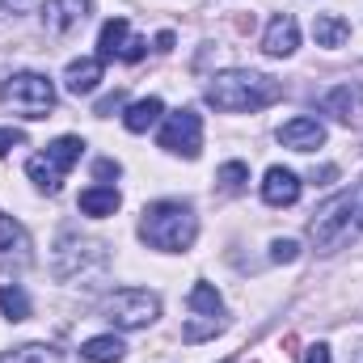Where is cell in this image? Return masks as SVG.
Listing matches in <instances>:
<instances>
[{
	"instance_id": "obj_1",
	"label": "cell",
	"mask_w": 363,
	"mask_h": 363,
	"mask_svg": "<svg viewBox=\"0 0 363 363\" xmlns=\"http://www.w3.org/2000/svg\"><path fill=\"white\" fill-rule=\"evenodd\" d=\"M283 97V85L274 77H262V72H220L211 85H207V106L224 110V114H254V110H267L271 101Z\"/></svg>"
},
{
	"instance_id": "obj_2",
	"label": "cell",
	"mask_w": 363,
	"mask_h": 363,
	"mask_svg": "<svg viewBox=\"0 0 363 363\" xmlns=\"http://www.w3.org/2000/svg\"><path fill=\"white\" fill-rule=\"evenodd\" d=\"M140 237H144L152 250H161V254H182V250L194 245V237H199V220H194V211H190L186 203L165 199V203L144 207Z\"/></svg>"
},
{
	"instance_id": "obj_3",
	"label": "cell",
	"mask_w": 363,
	"mask_h": 363,
	"mask_svg": "<svg viewBox=\"0 0 363 363\" xmlns=\"http://www.w3.org/2000/svg\"><path fill=\"white\" fill-rule=\"evenodd\" d=\"M359 228H363V203H359V194H355V190H351V194L330 199V203L313 216V224H308L313 245H317L321 254H334V250H338L342 241H351Z\"/></svg>"
},
{
	"instance_id": "obj_4",
	"label": "cell",
	"mask_w": 363,
	"mask_h": 363,
	"mask_svg": "<svg viewBox=\"0 0 363 363\" xmlns=\"http://www.w3.org/2000/svg\"><path fill=\"white\" fill-rule=\"evenodd\" d=\"M81 152H85V140H81V135H60L55 144H47V152L30 157L26 174H30V182H34L38 190L55 194V190L64 186V174L81 161Z\"/></svg>"
},
{
	"instance_id": "obj_5",
	"label": "cell",
	"mask_w": 363,
	"mask_h": 363,
	"mask_svg": "<svg viewBox=\"0 0 363 363\" xmlns=\"http://www.w3.org/2000/svg\"><path fill=\"white\" fill-rule=\"evenodd\" d=\"M0 101L13 106L26 118H47L51 106H55V85L47 77H38V72H13L0 85Z\"/></svg>"
},
{
	"instance_id": "obj_6",
	"label": "cell",
	"mask_w": 363,
	"mask_h": 363,
	"mask_svg": "<svg viewBox=\"0 0 363 363\" xmlns=\"http://www.w3.org/2000/svg\"><path fill=\"white\" fill-rule=\"evenodd\" d=\"M157 313H161V300L144 287H123V291L106 296V304H101V317L118 330H144L157 321Z\"/></svg>"
},
{
	"instance_id": "obj_7",
	"label": "cell",
	"mask_w": 363,
	"mask_h": 363,
	"mask_svg": "<svg viewBox=\"0 0 363 363\" xmlns=\"http://www.w3.org/2000/svg\"><path fill=\"white\" fill-rule=\"evenodd\" d=\"M161 148L174 152V157L194 161V157L203 152V118H199L194 110H178V114H169L165 127H161Z\"/></svg>"
},
{
	"instance_id": "obj_8",
	"label": "cell",
	"mask_w": 363,
	"mask_h": 363,
	"mask_svg": "<svg viewBox=\"0 0 363 363\" xmlns=\"http://www.w3.org/2000/svg\"><path fill=\"white\" fill-rule=\"evenodd\" d=\"M190 313H194V321L182 330V338H186V342H203V338H211V334L220 330V313H224L220 291H216L211 283H194V287H190Z\"/></svg>"
},
{
	"instance_id": "obj_9",
	"label": "cell",
	"mask_w": 363,
	"mask_h": 363,
	"mask_svg": "<svg viewBox=\"0 0 363 363\" xmlns=\"http://www.w3.org/2000/svg\"><path fill=\"white\" fill-rule=\"evenodd\" d=\"M144 51H148V43L131 34L127 17H110V21L101 26V38H97V60H101V64H106V60L135 64V60H144Z\"/></svg>"
},
{
	"instance_id": "obj_10",
	"label": "cell",
	"mask_w": 363,
	"mask_h": 363,
	"mask_svg": "<svg viewBox=\"0 0 363 363\" xmlns=\"http://www.w3.org/2000/svg\"><path fill=\"white\" fill-rule=\"evenodd\" d=\"M279 144L291 148V152H313V148L325 144V127L317 118H308V114H296V118H287L279 127Z\"/></svg>"
},
{
	"instance_id": "obj_11",
	"label": "cell",
	"mask_w": 363,
	"mask_h": 363,
	"mask_svg": "<svg viewBox=\"0 0 363 363\" xmlns=\"http://www.w3.org/2000/svg\"><path fill=\"white\" fill-rule=\"evenodd\" d=\"M89 17V0H47L43 4V26L51 34H68Z\"/></svg>"
},
{
	"instance_id": "obj_12",
	"label": "cell",
	"mask_w": 363,
	"mask_h": 363,
	"mask_svg": "<svg viewBox=\"0 0 363 363\" xmlns=\"http://www.w3.org/2000/svg\"><path fill=\"white\" fill-rule=\"evenodd\" d=\"M300 47V26H296V17L291 13H279L271 17V26H267V38H262V51L274 55V60H283V55H291Z\"/></svg>"
},
{
	"instance_id": "obj_13",
	"label": "cell",
	"mask_w": 363,
	"mask_h": 363,
	"mask_svg": "<svg viewBox=\"0 0 363 363\" xmlns=\"http://www.w3.org/2000/svg\"><path fill=\"white\" fill-rule=\"evenodd\" d=\"M262 199L271 203V207H291L296 199H300V178L291 174V169H267V178H262Z\"/></svg>"
},
{
	"instance_id": "obj_14",
	"label": "cell",
	"mask_w": 363,
	"mask_h": 363,
	"mask_svg": "<svg viewBox=\"0 0 363 363\" xmlns=\"http://www.w3.org/2000/svg\"><path fill=\"white\" fill-rule=\"evenodd\" d=\"M0 262H4V267H9V262H17V267L30 262V237H26V228H21L17 220H9V216H0Z\"/></svg>"
},
{
	"instance_id": "obj_15",
	"label": "cell",
	"mask_w": 363,
	"mask_h": 363,
	"mask_svg": "<svg viewBox=\"0 0 363 363\" xmlns=\"http://www.w3.org/2000/svg\"><path fill=\"white\" fill-rule=\"evenodd\" d=\"M97 81H101V60L97 55H85V60H72L68 64V72H64V89L68 93H93L97 89Z\"/></svg>"
},
{
	"instance_id": "obj_16",
	"label": "cell",
	"mask_w": 363,
	"mask_h": 363,
	"mask_svg": "<svg viewBox=\"0 0 363 363\" xmlns=\"http://www.w3.org/2000/svg\"><path fill=\"white\" fill-rule=\"evenodd\" d=\"M161 114H165V101H161V97H144V101H131V106H127L123 127H127V131H135V135H144L148 127H157V123H161Z\"/></svg>"
},
{
	"instance_id": "obj_17",
	"label": "cell",
	"mask_w": 363,
	"mask_h": 363,
	"mask_svg": "<svg viewBox=\"0 0 363 363\" xmlns=\"http://www.w3.org/2000/svg\"><path fill=\"white\" fill-rule=\"evenodd\" d=\"M359 106H363V85H338V89L325 93V114H334L342 123L359 118Z\"/></svg>"
},
{
	"instance_id": "obj_18",
	"label": "cell",
	"mask_w": 363,
	"mask_h": 363,
	"mask_svg": "<svg viewBox=\"0 0 363 363\" xmlns=\"http://www.w3.org/2000/svg\"><path fill=\"white\" fill-rule=\"evenodd\" d=\"M77 207L85 211V216H93V220H101V216H114L118 211V190L114 186H89V190H81V199H77Z\"/></svg>"
},
{
	"instance_id": "obj_19",
	"label": "cell",
	"mask_w": 363,
	"mask_h": 363,
	"mask_svg": "<svg viewBox=\"0 0 363 363\" xmlns=\"http://www.w3.org/2000/svg\"><path fill=\"white\" fill-rule=\"evenodd\" d=\"M123 355H127V347L114 334H97V338H89L81 347V359H89V363H123Z\"/></svg>"
},
{
	"instance_id": "obj_20",
	"label": "cell",
	"mask_w": 363,
	"mask_h": 363,
	"mask_svg": "<svg viewBox=\"0 0 363 363\" xmlns=\"http://www.w3.org/2000/svg\"><path fill=\"white\" fill-rule=\"evenodd\" d=\"M313 38H317V47H342V43L351 38V21H342V17L325 13V17H317V21H313Z\"/></svg>"
},
{
	"instance_id": "obj_21",
	"label": "cell",
	"mask_w": 363,
	"mask_h": 363,
	"mask_svg": "<svg viewBox=\"0 0 363 363\" xmlns=\"http://www.w3.org/2000/svg\"><path fill=\"white\" fill-rule=\"evenodd\" d=\"M0 313H4L9 321H26V317H30V300H26V291H21L17 283H4V287H0Z\"/></svg>"
},
{
	"instance_id": "obj_22",
	"label": "cell",
	"mask_w": 363,
	"mask_h": 363,
	"mask_svg": "<svg viewBox=\"0 0 363 363\" xmlns=\"http://www.w3.org/2000/svg\"><path fill=\"white\" fill-rule=\"evenodd\" d=\"M216 182L237 194V190H245V182H250V165H245V161H228V165H220Z\"/></svg>"
},
{
	"instance_id": "obj_23",
	"label": "cell",
	"mask_w": 363,
	"mask_h": 363,
	"mask_svg": "<svg viewBox=\"0 0 363 363\" xmlns=\"http://www.w3.org/2000/svg\"><path fill=\"white\" fill-rule=\"evenodd\" d=\"M4 363H55V355L47 347H21V351L4 355Z\"/></svg>"
},
{
	"instance_id": "obj_24",
	"label": "cell",
	"mask_w": 363,
	"mask_h": 363,
	"mask_svg": "<svg viewBox=\"0 0 363 363\" xmlns=\"http://www.w3.org/2000/svg\"><path fill=\"white\" fill-rule=\"evenodd\" d=\"M300 258V245L296 241H287V237H279L271 245V262H296Z\"/></svg>"
},
{
	"instance_id": "obj_25",
	"label": "cell",
	"mask_w": 363,
	"mask_h": 363,
	"mask_svg": "<svg viewBox=\"0 0 363 363\" xmlns=\"http://www.w3.org/2000/svg\"><path fill=\"white\" fill-rule=\"evenodd\" d=\"M21 144H26V135H21L17 127H0V157L13 152V148H21Z\"/></svg>"
},
{
	"instance_id": "obj_26",
	"label": "cell",
	"mask_w": 363,
	"mask_h": 363,
	"mask_svg": "<svg viewBox=\"0 0 363 363\" xmlns=\"http://www.w3.org/2000/svg\"><path fill=\"white\" fill-rule=\"evenodd\" d=\"M304 363H330V347H325V342L308 347V355H304Z\"/></svg>"
},
{
	"instance_id": "obj_27",
	"label": "cell",
	"mask_w": 363,
	"mask_h": 363,
	"mask_svg": "<svg viewBox=\"0 0 363 363\" xmlns=\"http://www.w3.org/2000/svg\"><path fill=\"white\" fill-rule=\"evenodd\" d=\"M93 174H97V178H118V161H97Z\"/></svg>"
},
{
	"instance_id": "obj_28",
	"label": "cell",
	"mask_w": 363,
	"mask_h": 363,
	"mask_svg": "<svg viewBox=\"0 0 363 363\" xmlns=\"http://www.w3.org/2000/svg\"><path fill=\"white\" fill-rule=\"evenodd\" d=\"M123 106V93H114V97H106V101H97V114H114Z\"/></svg>"
},
{
	"instance_id": "obj_29",
	"label": "cell",
	"mask_w": 363,
	"mask_h": 363,
	"mask_svg": "<svg viewBox=\"0 0 363 363\" xmlns=\"http://www.w3.org/2000/svg\"><path fill=\"white\" fill-rule=\"evenodd\" d=\"M30 0H0V13H21Z\"/></svg>"
},
{
	"instance_id": "obj_30",
	"label": "cell",
	"mask_w": 363,
	"mask_h": 363,
	"mask_svg": "<svg viewBox=\"0 0 363 363\" xmlns=\"http://www.w3.org/2000/svg\"><path fill=\"white\" fill-rule=\"evenodd\" d=\"M157 51H174V34H157Z\"/></svg>"
},
{
	"instance_id": "obj_31",
	"label": "cell",
	"mask_w": 363,
	"mask_h": 363,
	"mask_svg": "<svg viewBox=\"0 0 363 363\" xmlns=\"http://www.w3.org/2000/svg\"><path fill=\"white\" fill-rule=\"evenodd\" d=\"M355 363H363V351H359V355H355Z\"/></svg>"
}]
</instances>
